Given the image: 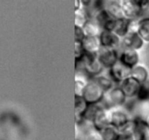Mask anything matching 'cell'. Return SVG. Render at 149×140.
Returning a JSON list of instances; mask_svg holds the SVG:
<instances>
[{
	"instance_id": "1",
	"label": "cell",
	"mask_w": 149,
	"mask_h": 140,
	"mask_svg": "<svg viewBox=\"0 0 149 140\" xmlns=\"http://www.w3.org/2000/svg\"><path fill=\"white\" fill-rule=\"evenodd\" d=\"M75 64L76 67L81 66V69L84 71V72L89 76L90 78L102 75L105 69L97 58V54L86 53L81 61L75 62Z\"/></svg>"
},
{
	"instance_id": "2",
	"label": "cell",
	"mask_w": 149,
	"mask_h": 140,
	"mask_svg": "<svg viewBox=\"0 0 149 140\" xmlns=\"http://www.w3.org/2000/svg\"><path fill=\"white\" fill-rule=\"evenodd\" d=\"M111 110V125L119 131L120 134L132 131L133 119L130 117L127 110L122 107L115 108Z\"/></svg>"
},
{
	"instance_id": "3",
	"label": "cell",
	"mask_w": 149,
	"mask_h": 140,
	"mask_svg": "<svg viewBox=\"0 0 149 140\" xmlns=\"http://www.w3.org/2000/svg\"><path fill=\"white\" fill-rule=\"evenodd\" d=\"M127 96L118 85H116L107 92L104 93V97L101 101L104 107L108 110L122 107L127 102Z\"/></svg>"
},
{
	"instance_id": "4",
	"label": "cell",
	"mask_w": 149,
	"mask_h": 140,
	"mask_svg": "<svg viewBox=\"0 0 149 140\" xmlns=\"http://www.w3.org/2000/svg\"><path fill=\"white\" fill-rule=\"evenodd\" d=\"M104 95V91L93 80H88L87 85L81 96L88 104L101 103Z\"/></svg>"
},
{
	"instance_id": "5",
	"label": "cell",
	"mask_w": 149,
	"mask_h": 140,
	"mask_svg": "<svg viewBox=\"0 0 149 140\" xmlns=\"http://www.w3.org/2000/svg\"><path fill=\"white\" fill-rule=\"evenodd\" d=\"M124 18L130 21L139 20L144 12L137 0H120Z\"/></svg>"
},
{
	"instance_id": "6",
	"label": "cell",
	"mask_w": 149,
	"mask_h": 140,
	"mask_svg": "<svg viewBox=\"0 0 149 140\" xmlns=\"http://www.w3.org/2000/svg\"><path fill=\"white\" fill-rule=\"evenodd\" d=\"M107 70V76L113 81L116 85H120L124 80L131 77L132 69L123 64L119 61Z\"/></svg>"
},
{
	"instance_id": "7",
	"label": "cell",
	"mask_w": 149,
	"mask_h": 140,
	"mask_svg": "<svg viewBox=\"0 0 149 140\" xmlns=\"http://www.w3.org/2000/svg\"><path fill=\"white\" fill-rule=\"evenodd\" d=\"M99 38L102 48L114 50H119L121 48V38L113 31L102 30Z\"/></svg>"
},
{
	"instance_id": "8",
	"label": "cell",
	"mask_w": 149,
	"mask_h": 140,
	"mask_svg": "<svg viewBox=\"0 0 149 140\" xmlns=\"http://www.w3.org/2000/svg\"><path fill=\"white\" fill-rule=\"evenodd\" d=\"M97 55L104 68L108 69L118 62L119 51L118 50L109 49L102 47Z\"/></svg>"
},
{
	"instance_id": "9",
	"label": "cell",
	"mask_w": 149,
	"mask_h": 140,
	"mask_svg": "<svg viewBox=\"0 0 149 140\" xmlns=\"http://www.w3.org/2000/svg\"><path fill=\"white\" fill-rule=\"evenodd\" d=\"M91 124L93 128L98 131L111 125V110L102 107L93 118Z\"/></svg>"
},
{
	"instance_id": "10",
	"label": "cell",
	"mask_w": 149,
	"mask_h": 140,
	"mask_svg": "<svg viewBox=\"0 0 149 140\" xmlns=\"http://www.w3.org/2000/svg\"><path fill=\"white\" fill-rule=\"evenodd\" d=\"M118 61L127 67L132 69L138 65L140 61V55L137 51L127 48H120Z\"/></svg>"
},
{
	"instance_id": "11",
	"label": "cell",
	"mask_w": 149,
	"mask_h": 140,
	"mask_svg": "<svg viewBox=\"0 0 149 140\" xmlns=\"http://www.w3.org/2000/svg\"><path fill=\"white\" fill-rule=\"evenodd\" d=\"M116 20L113 18L105 10H102L95 15L93 21L98 24L102 30L113 31Z\"/></svg>"
},
{
	"instance_id": "12",
	"label": "cell",
	"mask_w": 149,
	"mask_h": 140,
	"mask_svg": "<svg viewBox=\"0 0 149 140\" xmlns=\"http://www.w3.org/2000/svg\"><path fill=\"white\" fill-rule=\"evenodd\" d=\"M132 133L135 140H149V125L140 118H133Z\"/></svg>"
},
{
	"instance_id": "13",
	"label": "cell",
	"mask_w": 149,
	"mask_h": 140,
	"mask_svg": "<svg viewBox=\"0 0 149 140\" xmlns=\"http://www.w3.org/2000/svg\"><path fill=\"white\" fill-rule=\"evenodd\" d=\"M145 42L137 33H128L121 39V48L138 51L143 48Z\"/></svg>"
},
{
	"instance_id": "14",
	"label": "cell",
	"mask_w": 149,
	"mask_h": 140,
	"mask_svg": "<svg viewBox=\"0 0 149 140\" xmlns=\"http://www.w3.org/2000/svg\"><path fill=\"white\" fill-rule=\"evenodd\" d=\"M141 83L132 77L124 80L118 86L121 88L127 98H135L140 88Z\"/></svg>"
},
{
	"instance_id": "15",
	"label": "cell",
	"mask_w": 149,
	"mask_h": 140,
	"mask_svg": "<svg viewBox=\"0 0 149 140\" xmlns=\"http://www.w3.org/2000/svg\"><path fill=\"white\" fill-rule=\"evenodd\" d=\"M104 10L116 19L124 18L120 0H104Z\"/></svg>"
},
{
	"instance_id": "16",
	"label": "cell",
	"mask_w": 149,
	"mask_h": 140,
	"mask_svg": "<svg viewBox=\"0 0 149 140\" xmlns=\"http://www.w3.org/2000/svg\"><path fill=\"white\" fill-rule=\"evenodd\" d=\"M81 43L87 53L97 54L102 48L99 37H86Z\"/></svg>"
},
{
	"instance_id": "17",
	"label": "cell",
	"mask_w": 149,
	"mask_h": 140,
	"mask_svg": "<svg viewBox=\"0 0 149 140\" xmlns=\"http://www.w3.org/2000/svg\"><path fill=\"white\" fill-rule=\"evenodd\" d=\"M88 104L82 96H74V111H75V119L76 124L80 123L83 121L82 117L85 113Z\"/></svg>"
},
{
	"instance_id": "18",
	"label": "cell",
	"mask_w": 149,
	"mask_h": 140,
	"mask_svg": "<svg viewBox=\"0 0 149 140\" xmlns=\"http://www.w3.org/2000/svg\"><path fill=\"white\" fill-rule=\"evenodd\" d=\"M137 33L144 42H149V17L140 18Z\"/></svg>"
},
{
	"instance_id": "19",
	"label": "cell",
	"mask_w": 149,
	"mask_h": 140,
	"mask_svg": "<svg viewBox=\"0 0 149 140\" xmlns=\"http://www.w3.org/2000/svg\"><path fill=\"white\" fill-rule=\"evenodd\" d=\"M131 77L142 84L148 81V72L146 67L138 64V65L135 66L132 69Z\"/></svg>"
},
{
	"instance_id": "20",
	"label": "cell",
	"mask_w": 149,
	"mask_h": 140,
	"mask_svg": "<svg viewBox=\"0 0 149 140\" xmlns=\"http://www.w3.org/2000/svg\"><path fill=\"white\" fill-rule=\"evenodd\" d=\"M90 79L93 80L94 82H97L100 85V88L104 91V93L109 91L116 85L108 76H105V75H100L94 78H90Z\"/></svg>"
},
{
	"instance_id": "21",
	"label": "cell",
	"mask_w": 149,
	"mask_h": 140,
	"mask_svg": "<svg viewBox=\"0 0 149 140\" xmlns=\"http://www.w3.org/2000/svg\"><path fill=\"white\" fill-rule=\"evenodd\" d=\"M130 24V20H127L126 18L117 19L115 28L113 29V32H115L118 36H119L122 39L129 33Z\"/></svg>"
},
{
	"instance_id": "22",
	"label": "cell",
	"mask_w": 149,
	"mask_h": 140,
	"mask_svg": "<svg viewBox=\"0 0 149 140\" xmlns=\"http://www.w3.org/2000/svg\"><path fill=\"white\" fill-rule=\"evenodd\" d=\"M86 37H99L102 30L93 20H88L83 27Z\"/></svg>"
},
{
	"instance_id": "23",
	"label": "cell",
	"mask_w": 149,
	"mask_h": 140,
	"mask_svg": "<svg viewBox=\"0 0 149 140\" xmlns=\"http://www.w3.org/2000/svg\"><path fill=\"white\" fill-rule=\"evenodd\" d=\"M104 140H118L120 132L115 126L109 125L100 131Z\"/></svg>"
},
{
	"instance_id": "24",
	"label": "cell",
	"mask_w": 149,
	"mask_h": 140,
	"mask_svg": "<svg viewBox=\"0 0 149 140\" xmlns=\"http://www.w3.org/2000/svg\"><path fill=\"white\" fill-rule=\"evenodd\" d=\"M88 80L82 75L76 73L75 76V96H81L88 82Z\"/></svg>"
},
{
	"instance_id": "25",
	"label": "cell",
	"mask_w": 149,
	"mask_h": 140,
	"mask_svg": "<svg viewBox=\"0 0 149 140\" xmlns=\"http://www.w3.org/2000/svg\"><path fill=\"white\" fill-rule=\"evenodd\" d=\"M88 21V18L87 17L84 8L79 10H74V24L75 26L84 27L86 23Z\"/></svg>"
},
{
	"instance_id": "26",
	"label": "cell",
	"mask_w": 149,
	"mask_h": 140,
	"mask_svg": "<svg viewBox=\"0 0 149 140\" xmlns=\"http://www.w3.org/2000/svg\"><path fill=\"white\" fill-rule=\"evenodd\" d=\"M140 101H149V81L143 82L140 85L138 93L135 97Z\"/></svg>"
},
{
	"instance_id": "27",
	"label": "cell",
	"mask_w": 149,
	"mask_h": 140,
	"mask_svg": "<svg viewBox=\"0 0 149 140\" xmlns=\"http://www.w3.org/2000/svg\"><path fill=\"white\" fill-rule=\"evenodd\" d=\"M84 140H104L100 131H97L94 128H90L85 134Z\"/></svg>"
},
{
	"instance_id": "28",
	"label": "cell",
	"mask_w": 149,
	"mask_h": 140,
	"mask_svg": "<svg viewBox=\"0 0 149 140\" xmlns=\"http://www.w3.org/2000/svg\"><path fill=\"white\" fill-rule=\"evenodd\" d=\"M86 52L81 42L75 41V48H74V57H75V62H78L81 60V58L85 55Z\"/></svg>"
},
{
	"instance_id": "29",
	"label": "cell",
	"mask_w": 149,
	"mask_h": 140,
	"mask_svg": "<svg viewBox=\"0 0 149 140\" xmlns=\"http://www.w3.org/2000/svg\"><path fill=\"white\" fill-rule=\"evenodd\" d=\"M74 31H75V41L82 42L83 40L86 37L84 28L82 27L74 26Z\"/></svg>"
},
{
	"instance_id": "30",
	"label": "cell",
	"mask_w": 149,
	"mask_h": 140,
	"mask_svg": "<svg viewBox=\"0 0 149 140\" xmlns=\"http://www.w3.org/2000/svg\"><path fill=\"white\" fill-rule=\"evenodd\" d=\"M118 140H135L132 131H128L120 134Z\"/></svg>"
},
{
	"instance_id": "31",
	"label": "cell",
	"mask_w": 149,
	"mask_h": 140,
	"mask_svg": "<svg viewBox=\"0 0 149 140\" xmlns=\"http://www.w3.org/2000/svg\"><path fill=\"white\" fill-rule=\"evenodd\" d=\"M139 4L143 12L146 11L149 8V1H139Z\"/></svg>"
},
{
	"instance_id": "32",
	"label": "cell",
	"mask_w": 149,
	"mask_h": 140,
	"mask_svg": "<svg viewBox=\"0 0 149 140\" xmlns=\"http://www.w3.org/2000/svg\"><path fill=\"white\" fill-rule=\"evenodd\" d=\"M146 121H147L148 124V125H149V116H148V118H147V120H146Z\"/></svg>"
}]
</instances>
